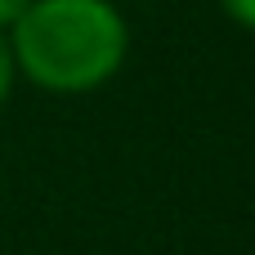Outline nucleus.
Listing matches in <instances>:
<instances>
[{
  "mask_svg": "<svg viewBox=\"0 0 255 255\" xmlns=\"http://www.w3.org/2000/svg\"><path fill=\"white\" fill-rule=\"evenodd\" d=\"M13 63L45 90L81 94L126 58V22L108 0H31L13 22Z\"/></svg>",
  "mask_w": 255,
  "mask_h": 255,
  "instance_id": "nucleus-1",
  "label": "nucleus"
},
{
  "mask_svg": "<svg viewBox=\"0 0 255 255\" xmlns=\"http://www.w3.org/2000/svg\"><path fill=\"white\" fill-rule=\"evenodd\" d=\"M13 72H18V63H13V45L0 36V103L9 99V85H13Z\"/></svg>",
  "mask_w": 255,
  "mask_h": 255,
  "instance_id": "nucleus-2",
  "label": "nucleus"
},
{
  "mask_svg": "<svg viewBox=\"0 0 255 255\" xmlns=\"http://www.w3.org/2000/svg\"><path fill=\"white\" fill-rule=\"evenodd\" d=\"M220 4H224V13H229L233 22H242V27L255 31V0H220Z\"/></svg>",
  "mask_w": 255,
  "mask_h": 255,
  "instance_id": "nucleus-3",
  "label": "nucleus"
},
{
  "mask_svg": "<svg viewBox=\"0 0 255 255\" xmlns=\"http://www.w3.org/2000/svg\"><path fill=\"white\" fill-rule=\"evenodd\" d=\"M27 4H31V0H0V27H13Z\"/></svg>",
  "mask_w": 255,
  "mask_h": 255,
  "instance_id": "nucleus-4",
  "label": "nucleus"
}]
</instances>
